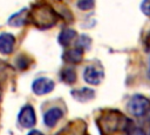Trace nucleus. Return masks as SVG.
Listing matches in <instances>:
<instances>
[{
  "label": "nucleus",
  "instance_id": "nucleus-13",
  "mask_svg": "<svg viewBox=\"0 0 150 135\" xmlns=\"http://www.w3.org/2000/svg\"><path fill=\"white\" fill-rule=\"evenodd\" d=\"M61 79L67 83H73L76 80V74L71 68H66L61 73Z\"/></svg>",
  "mask_w": 150,
  "mask_h": 135
},
{
  "label": "nucleus",
  "instance_id": "nucleus-14",
  "mask_svg": "<svg viewBox=\"0 0 150 135\" xmlns=\"http://www.w3.org/2000/svg\"><path fill=\"white\" fill-rule=\"evenodd\" d=\"M77 7L82 11H88L91 9L95 5V0H77Z\"/></svg>",
  "mask_w": 150,
  "mask_h": 135
},
{
  "label": "nucleus",
  "instance_id": "nucleus-10",
  "mask_svg": "<svg viewBox=\"0 0 150 135\" xmlns=\"http://www.w3.org/2000/svg\"><path fill=\"white\" fill-rule=\"evenodd\" d=\"M27 12H28L27 9H22V11L15 13L14 15H12V16L9 18V20H8L9 25L15 26V27H20V26H22L23 23H26V21H27V19H28Z\"/></svg>",
  "mask_w": 150,
  "mask_h": 135
},
{
  "label": "nucleus",
  "instance_id": "nucleus-17",
  "mask_svg": "<svg viewBox=\"0 0 150 135\" xmlns=\"http://www.w3.org/2000/svg\"><path fill=\"white\" fill-rule=\"evenodd\" d=\"M28 135H43L41 131H39V130H32Z\"/></svg>",
  "mask_w": 150,
  "mask_h": 135
},
{
  "label": "nucleus",
  "instance_id": "nucleus-3",
  "mask_svg": "<svg viewBox=\"0 0 150 135\" xmlns=\"http://www.w3.org/2000/svg\"><path fill=\"white\" fill-rule=\"evenodd\" d=\"M128 110L135 116H143L150 110V101L142 95H134L127 104Z\"/></svg>",
  "mask_w": 150,
  "mask_h": 135
},
{
  "label": "nucleus",
  "instance_id": "nucleus-18",
  "mask_svg": "<svg viewBox=\"0 0 150 135\" xmlns=\"http://www.w3.org/2000/svg\"><path fill=\"white\" fill-rule=\"evenodd\" d=\"M148 73H149V77H150V61H149V70H148Z\"/></svg>",
  "mask_w": 150,
  "mask_h": 135
},
{
  "label": "nucleus",
  "instance_id": "nucleus-16",
  "mask_svg": "<svg viewBox=\"0 0 150 135\" xmlns=\"http://www.w3.org/2000/svg\"><path fill=\"white\" fill-rule=\"evenodd\" d=\"M129 135H145V134L141 128H134V129L130 130Z\"/></svg>",
  "mask_w": 150,
  "mask_h": 135
},
{
  "label": "nucleus",
  "instance_id": "nucleus-9",
  "mask_svg": "<svg viewBox=\"0 0 150 135\" xmlns=\"http://www.w3.org/2000/svg\"><path fill=\"white\" fill-rule=\"evenodd\" d=\"M82 53H83V50L81 47L71 48L64 53L63 60L66 62H69V63H79L82 60Z\"/></svg>",
  "mask_w": 150,
  "mask_h": 135
},
{
  "label": "nucleus",
  "instance_id": "nucleus-15",
  "mask_svg": "<svg viewBox=\"0 0 150 135\" xmlns=\"http://www.w3.org/2000/svg\"><path fill=\"white\" fill-rule=\"evenodd\" d=\"M141 9L145 15L150 16V0H143L141 5Z\"/></svg>",
  "mask_w": 150,
  "mask_h": 135
},
{
  "label": "nucleus",
  "instance_id": "nucleus-6",
  "mask_svg": "<svg viewBox=\"0 0 150 135\" xmlns=\"http://www.w3.org/2000/svg\"><path fill=\"white\" fill-rule=\"evenodd\" d=\"M83 79L89 85H98L103 79V70L96 66H88L83 72Z\"/></svg>",
  "mask_w": 150,
  "mask_h": 135
},
{
  "label": "nucleus",
  "instance_id": "nucleus-12",
  "mask_svg": "<svg viewBox=\"0 0 150 135\" xmlns=\"http://www.w3.org/2000/svg\"><path fill=\"white\" fill-rule=\"evenodd\" d=\"M73 96L79 101H88L94 97V90L89 88H81L79 90H73Z\"/></svg>",
  "mask_w": 150,
  "mask_h": 135
},
{
  "label": "nucleus",
  "instance_id": "nucleus-2",
  "mask_svg": "<svg viewBox=\"0 0 150 135\" xmlns=\"http://www.w3.org/2000/svg\"><path fill=\"white\" fill-rule=\"evenodd\" d=\"M30 20L32 22L40 28H49L54 26L57 21L56 12L47 5L35 6L30 12Z\"/></svg>",
  "mask_w": 150,
  "mask_h": 135
},
{
  "label": "nucleus",
  "instance_id": "nucleus-4",
  "mask_svg": "<svg viewBox=\"0 0 150 135\" xmlns=\"http://www.w3.org/2000/svg\"><path fill=\"white\" fill-rule=\"evenodd\" d=\"M19 123L25 127V128H32L35 122H36V117H35V113L32 106H25L20 113H19Z\"/></svg>",
  "mask_w": 150,
  "mask_h": 135
},
{
  "label": "nucleus",
  "instance_id": "nucleus-1",
  "mask_svg": "<svg viewBox=\"0 0 150 135\" xmlns=\"http://www.w3.org/2000/svg\"><path fill=\"white\" fill-rule=\"evenodd\" d=\"M96 123L102 135H123L131 130L130 120L115 109L103 112L97 117Z\"/></svg>",
  "mask_w": 150,
  "mask_h": 135
},
{
  "label": "nucleus",
  "instance_id": "nucleus-5",
  "mask_svg": "<svg viewBox=\"0 0 150 135\" xmlns=\"http://www.w3.org/2000/svg\"><path fill=\"white\" fill-rule=\"evenodd\" d=\"M32 88L36 95H45L54 89V82L48 77H39L33 82Z\"/></svg>",
  "mask_w": 150,
  "mask_h": 135
},
{
  "label": "nucleus",
  "instance_id": "nucleus-8",
  "mask_svg": "<svg viewBox=\"0 0 150 135\" xmlns=\"http://www.w3.org/2000/svg\"><path fill=\"white\" fill-rule=\"evenodd\" d=\"M15 38L9 33L0 34V53L2 54H11L14 49Z\"/></svg>",
  "mask_w": 150,
  "mask_h": 135
},
{
  "label": "nucleus",
  "instance_id": "nucleus-7",
  "mask_svg": "<svg viewBox=\"0 0 150 135\" xmlns=\"http://www.w3.org/2000/svg\"><path fill=\"white\" fill-rule=\"evenodd\" d=\"M62 116H63V112L60 108L54 107V108H50L49 110L46 112V114L43 116V122H45V124L47 127L52 128V127H54L59 122V120Z\"/></svg>",
  "mask_w": 150,
  "mask_h": 135
},
{
  "label": "nucleus",
  "instance_id": "nucleus-11",
  "mask_svg": "<svg viewBox=\"0 0 150 135\" xmlns=\"http://www.w3.org/2000/svg\"><path fill=\"white\" fill-rule=\"evenodd\" d=\"M75 36H76V32L74 29L66 28V29H63L60 33V35H59V42L62 46H69V43L75 39Z\"/></svg>",
  "mask_w": 150,
  "mask_h": 135
}]
</instances>
